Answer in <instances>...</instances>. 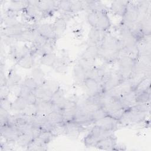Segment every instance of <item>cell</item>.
<instances>
[{
	"label": "cell",
	"instance_id": "cell-50",
	"mask_svg": "<svg viewBox=\"0 0 151 151\" xmlns=\"http://www.w3.org/2000/svg\"><path fill=\"white\" fill-rule=\"evenodd\" d=\"M10 89L11 88L9 87L7 85L1 86V88H0L1 100L8 99V96L10 94Z\"/></svg>",
	"mask_w": 151,
	"mask_h": 151
},
{
	"label": "cell",
	"instance_id": "cell-1",
	"mask_svg": "<svg viewBox=\"0 0 151 151\" xmlns=\"http://www.w3.org/2000/svg\"><path fill=\"white\" fill-rule=\"evenodd\" d=\"M98 57L109 63L117 60L122 49L119 38L111 34H104L100 42Z\"/></svg>",
	"mask_w": 151,
	"mask_h": 151
},
{
	"label": "cell",
	"instance_id": "cell-33",
	"mask_svg": "<svg viewBox=\"0 0 151 151\" xmlns=\"http://www.w3.org/2000/svg\"><path fill=\"white\" fill-rule=\"evenodd\" d=\"M31 77L36 81L38 85H42L45 80V73L40 67H34L31 73Z\"/></svg>",
	"mask_w": 151,
	"mask_h": 151
},
{
	"label": "cell",
	"instance_id": "cell-36",
	"mask_svg": "<svg viewBox=\"0 0 151 151\" xmlns=\"http://www.w3.org/2000/svg\"><path fill=\"white\" fill-rule=\"evenodd\" d=\"M27 105L28 103L25 99L18 96L16 99L14 101V102L12 103L11 110L20 113L24 110Z\"/></svg>",
	"mask_w": 151,
	"mask_h": 151
},
{
	"label": "cell",
	"instance_id": "cell-30",
	"mask_svg": "<svg viewBox=\"0 0 151 151\" xmlns=\"http://www.w3.org/2000/svg\"><path fill=\"white\" fill-rule=\"evenodd\" d=\"M86 71L78 64H76L73 70V77L74 80L77 83H83L86 79Z\"/></svg>",
	"mask_w": 151,
	"mask_h": 151
},
{
	"label": "cell",
	"instance_id": "cell-28",
	"mask_svg": "<svg viewBox=\"0 0 151 151\" xmlns=\"http://www.w3.org/2000/svg\"><path fill=\"white\" fill-rule=\"evenodd\" d=\"M52 27L57 37L61 35L67 28V21L62 17L56 18L55 20Z\"/></svg>",
	"mask_w": 151,
	"mask_h": 151
},
{
	"label": "cell",
	"instance_id": "cell-12",
	"mask_svg": "<svg viewBox=\"0 0 151 151\" xmlns=\"http://www.w3.org/2000/svg\"><path fill=\"white\" fill-rule=\"evenodd\" d=\"M116 137L113 134L100 140L96 147L101 150H114L117 145Z\"/></svg>",
	"mask_w": 151,
	"mask_h": 151
},
{
	"label": "cell",
	"instance_id": "cell-47",
	"mask_svg": "<svg viewBox=\"0 0 151 151\" xmlns=\"http://www.w3.org/2000/svg\"><path fill=\"white\" fill-rule=\"evenodd\" d=\"M20 113H24L26 115L29 116H34V115L37 114L38 113L37 104H28L26 106V107L24 109V110Z\"/></svg>",
	"mask_w": 151,
	"mask_h": 151
},
{
	"label": "cell",
	"instance_id": "cell-22",
	"mask_svg": "<svg viewBox=\"0 0 151 151\" xmlns=\"http://www.w3.org/2000/svg\"><path fill=\"white\" fill-rule=\"evenodd\" d=\"M36 104L38 110L37 114H38L47 116L49 113L54 110V104L51 100L38 101Z\"/></svg>",
	"mask_w": 151,
	"mask_h": 151
},
{
	"label": "cell",
	"instance_id": "cell-29",
	"mask_svg": "<svg viewBox=\"0 0 151 151\" xmlns=\"http://www.w3.org/2000/svg\"><path fill=\"white\" fill-rule=\"evenodd\" d=\"M37 99V102L41 101L50 100L52 94L49 93L43 87L42 85H38L33 91Z\"/></svg>",
	"mask_w": 151,
	"mask_h": 151
},
{
	"label": "cell",
	"instance_id": "cell-4",
	"mask_svg": "<svg viewBox=\"0 0 151 151\" xmlns=\"http://www.w3.org/2000/svg\"><path fill=\"white\" fill-rule=\"evenodd\" d=\"M140 11L137 4L129 1L126 10L123 17V24L129 25L138 21L140 17Z\"/></svg>",
	"mask_w": 151,
	"mask_h": 151
},
{
	"label": "cell",
	"instance_id": "cell-9",
	"mask_svg": "<svg viewBox=\"0 0 151 151\" xmlns=\"http://www.w3.org/2000/svg\"><path fill=\"white\" fill-rule=\"evenodd\" d=\"M83 84L85 86L88 96H94L102 93L100 83L94 79L86 78Z\"/></svg>",
	"mask_w": 151,
	"mask_h": 151
},
{
	"label": "cell",
	"instance_id": "cell-44",
	"mask_svg": "<svg viewBox=\"0 0 151 151\" xmlns=\"http://www.w3.org/2000/svg\"><path fill=\"white\" fill-rule=\"evenodd\" d=\"M10 116H11V114H9L8 110H7L1 107H0L1 126L6 125L8 123Z\"/></svg>",
	"mask_w": 151,
	"mask_h": 151
},
{
	"label": "cell",
	"instance_id": "cell-10",
	"mask_svg": "<svg viewBox=\"0 0 151 151\" xmlns=\"http://www.w3.org/2000/svg\"><path fill=\"white\" fill-rule=\"evenodd\" d=\"M51 100L54 104V110L62 111L64 109L68 99L65 97L63 90L60 88L52 95Z\"/></svg>",
	"mask_w": 151,
	"mask_h": 151
},
{
	"label": "cell",
	"instance_id": "cell-41",
	"mask_svg": "<svg viewBox=\"0 0 151 151\" xmlns=\"http://www.w3.org/2000/svg\"><path fill=\"white\" fill-rule=\"evenodd\" d=\"M90 114V118L92 121V123H94L97 121L107 116V112L103 108H100L97 110L93 113H91Z\"/></svg>",
	"mask_w": 151,
	"mask_h": 151
},
{
	"label": "cell",
	"instance_id": "cell-45",
	"mask_svg": "<svg viewBox=\"0 0 151 151\" xmlns=\"http://www.w3.org/2000/svg\"><path fill=\"white\" fill-rule=\"evenodd\" d=\"M84 4L81 1H70L71 12H77L83 9Z\"/></svg>",
	"mask_w": 151,
	"mask_h": 151
},
{
	"label": "cell",
	"instance_id": "cell-13",
	"mask_svg": "<svg viewBox=\"0 0 151 151\" xmlns=\"http://www.w3.org/2000/svg\"><path fill=\"white\" fill-rule=\"evenodd\" d=\"M111 27V22L106 11L98 12V19L96 27L101 31H106Z\"/></svg>",
	"mask_w": 151,
	"mask_h": 151
},
{
	"label": "cell",
	"instance_id": "cell-18",
	"mask_svg": "<svg viewBox=\"0 0 151 151\" xmlns=\"http://www.w3.org/2000/svg\"><path fill=\"white\" fill-rule=\"evenodd\" d=\"M37 31L35 28H27L22 31L19 35L15 37L18 41L28 42H32L37 35Z\"/></svg>",
	"mask_w": 151,
	"mask_h": 151
},
{
	"label": "cell",
	"instance_id": "cell-15",
	"mask_svg": "<svg viewBox=\"0 0 151 151\" xmlns=\"http://www.w3.org/2000/svg\"><path fill=\"white\" fill-rule=\"evenodd\" d=\"M119 123V122L118 120L108 116L95 123V124L100 126L104 129L111 132H113L116 129H117Z\"/></svg>",
	"mask_w": 151,
	"mask_h": 151
},
{
	"label": "cell",
	"instance_id": "cell-35",
	"mask_svg": "<svg viewBox=\"0 0 151 151\" xmlns=\"http://www.w3.org/2000/svg\"><path fill=\"white\" fill-rule=\"evenodd\" d=\"M42 85L45 89L52 95L60 88L59 83L53 79L45 80Z\"/></svg>",
	"mask_w": 151,
	"mask_h": 151
},
{
	"label": "cell",
	"instance_id": "cell-16",
	"mask_svg": "<svg viewBox=\"0 0 151 151\" xmlns=\"http://www.w3.org/2000/svg\"><path fill=\"white\" fill-rule=\"evenodd\" d=\"M24 13L27 18L33 19H38L43 14L38 9L35 5V1H28V5L24 10Z\"/></svg>",
	"mask_w": 151,
	"mask_h": 151
},
{
	"label": "cell",
	"instance_id": "cell-39",
	"mask_svg": "<svg viewBox=\"0 0 151 151\" xmlns=\"http://www.w3.org/2000/svg\"><path fill=\"white\" fill-rule=\"evenodd\" d=\"M136 103H149L150 99V88L146 90L136 91Z\"/></svg>",
	"mask_w": 151,
	"mask_h": 151
},
{
	"label": "cell",
	"instance_id": "cell-32",
	"mask_svg": "<svg viewBox=\"0 0 151 151\" xmlns=\"http://www.w3.org/2000/svg\"><path fill=\"white\" fill-rule=\"evenodd\" d=\"M21 79L22 77L20 74L17 73L15 71L11 70L6 77V85L10 88L14 87V86L18 85L19 82L21 81Z\"/></svg>",
	"mask_w": 151,
	"mask_h": 151
},
{
	"label": "cell",
	"instance_id": "cell-38",
	"mask_svg": "<svg viewBox=\"0 0 151 151\" xmlns=\"http://www.w3.org/2000/svg\"><path fill=\"white\" fill-rule=\"evenodd\" d=\"M28 5V1H12L10 2L8 10L18 12L24 10Z\"/></svg>",
	"mask_w": 151,
	"mask_h": 151
},
{
	"label": "cell",
	"instance_id": "cell-19",
	"mask_svg": "<svg viewBox=\"0 0 151 151\" xmlns=\"http://www.w3.org/2000/svg\"><path fill=\"white\" fill-rule=\"evenodd\" d=\"M72 121L82 126H88L92 123V121L90 118V114L86 113L79 109H77V111Z\"/></svg>",
	"mask_w": 151,
	"mask_h": 151
},
{
	"label": "cell",
	"instance_id": "cell-21",
	"mask_svg": "<svg viewBox=\"0 0 151 151\" xmlns=\"http://www.w3.org/2000/svg\"><path fill=\"white\" fill-rule=\"evenodd\" d=\"M99 50V46L98 45L90 44L83 51L81 55L80 58L89 60H95V59L98 57Z\"/></svg>",
	"mask_w": 151,
	"mask_h": 151
},
{
	"label": "cell",
	"instance_id": "cell-2",
	"mask_svg": "<svg viewBox=\"0 0 151 151\" xmlns=\"http://www.w3.org/2000/svg\"><path fill=\"white\" fill-rule=\"evenodd\" d=\"M137 59L120 52L117 58L119 63L118 71L124 80H127L132 74Z\"/></svg>",
	"mask_w": 151,
	"mask_h": 151
},
{
	"label": "cell",
	"instance_id": "cell-52",
	"mask_svg": "<svg viewBox=\"0 0 151 151\" xmlns=\"http://www.w3.org/2000/svg\"><path fill=\"white\" fill-rule=\"evenodd\" d=\"M1 107L9 111L11 110L12 103L8 100V99H2L1 100Z\"/></svg>",
	"mask_w": 151,
	"mask_h": 151
},
{
	"label": "cell",
	"instance_id": "cell-27",
	"mask_svg": "<svg viewBox=\"0 0 151 151\" xmlns=\"http://www.w3.org/2000/svg\"><path fill=\"white\" fill-rule=\"evenodd\" d=\"M65 134L70 136H77L83 130L84 126H81L80 124L71 121L65 123Z\"/></svg>",
	"mask_w": 151,
	"mask_h": 151
},
{
	"label": "cell",
	"instance_id": "cell-51",
	"mask_svg": "<svg viewBox=\"0 0 151 151\" xmlns=\"http://www.w3.org/2000/svg\"><path fill=\"white\" fill-rule=\"evenodd\" d=\"M28 104H36L37 102V99L35 95L33 92L29 93L25 97Z\"/></svg>",
	"mask_w": 151,
	"mask_h": 151
},
{
	"label": "cell",
	"instance_id": "cell-17",
	"mask_svg": "<svg viewBox=\"0 0 151 151\" xmlns=\"http://www.w3.org/2000/svg\"><path fill=\"white\" fill-rule=\"evenodd\" d=\"M88 134L98 142L100 140L111 134L112 133L111 132L104 129L100 126L95 124L90 130Z\"/></svg>",
	"mask_w": 151,
	"mask_h": 151
},
{
	"label": "cell",
	"instance_id": "cell-43",
	"mask_svg": "<svg viewBox=\"0 0 151 151\" xmlns=\"http://www.w3.org/2000/svg\"><path fill=\"white\" fill-rule=\"evenodd\" d=\"M87 19L88 23L90 25L91 27H96L97 19H98V12L90 11L87 15Z\"/></svg>",
	"mask_w": 151,
	"mask_h": 151
},
{
	"label": "cell",
	"instance_id": "cell-11",
	"mask_svg": "<svg viewBox=\"0 0 151 151\" xmlns=\"http://www.w3.org/2000/svg\"><path fill=\"white\" fill-rule=\"evenodd\" d=\"M35 30L37 33L47 40H55L57 36L54 31L52 25L50 24H42L36 26Z\"/></svg>",
	"mask_w": 151,
	"mask_h": 151
},
{
	"label": "cell",
	"instance_id": "cell-49",
	"mask_svg": "<svg viewBox=\"0 0 151 151\" xmlns=\"http://www.w3.org/2000/svg\"><path fill=\"white\" fill-rule=\"evenodd\" d=\"M4 24L5 27H10L13 26L17 24H18L21 23L16 17H10V16H6L4 20Z\"/></svg>",
	"mask_w": 151,
	"mask_h": 151
},
{
	"label": "cell",
	"instance_id": "cell-7",
	"mask_svg": "<svg viewBox=\"0 0 151 151\" xmlns=\"http://www.w3.org/2000/svg\"><path fill=\"white\" fill-rule=\"evenodd\" d=\"M77 103L73 101L67 100L64 109L61 111L64 119V123H67L72 121L77 111Z\"/></svg>",
	"mask_w": 151,
	"mask_h": 151
},
{
	"label": "cell",
	"instance_id": "cell-46",
	"mask_svg": "<svg viewBox=\"0 0 151 151\" xmlns=\"http://www.w3.org/2000/svg\"><path fill=\"white\" fill-rule=\"evenodd\" d=\"M94 61L80 58L77 64L80 65L86 71H87L94 67Z\"/></svg>",
	"mask_w": 151,
	"mask_h": 151
},
{
	"label": "cell",
	"instance_id": "cell-24",
	"mask_svg": "<svg viewBox=\"0 0 151 151\" xmlns=\"http://www.w3.org/2000/svg\"><path fill=\"white\" fill-rule=\"evenodd\" d=\"M107 71L103 67H94L86 71V78H90L98 81L99 83Z\"/></svg>",
	"mask_w": 151,
	"mask_h": 151
},
{
	"label": "cell",
	"instance_id": "cell-20",
	"mask_svg": "<svg viewBox=\"0 0 151 151\" xmlns=\"http://www.w3.org/2000/svg\"><path fill=\"white\" fill-rule=\"evenodd\" d=\"M106 31H101L98 28L95 27H91L88 34V40L90 44L98 45L99 42H101Z\"/></svg>",
	"mask_w": 151,
	"mask_h": 151
},
{
	"label": "cell",
	"instance_id": "cell-23",
	"mask_svg": "<svg viewBox=\"0 0 151 151\" xmlns=\"http://www.w3.org/2000/svg\"><path fill=\"white\" fill-rule=\"evenodd\" d=\"M119 99L124 109L130 108L137 104L136 101V93L134 90L123 95Z\"/></svg>",
	"mask_w": 151,
	"mask_h": 151
},
{
	"label": "cell",
	"instance_id": "cell-42",
	"mask_svg": "<svg viewBox=\"0 0 151 151\" xmlns=\"http://www.w3.org/2000/svg\"><path fill=\"white\" fill-rule=\"evenodd\" d=\"M21 85L25 86L27 88H28L31 91H34V90L38 87V84L36 83V81L32 78L28 77L25 78L21 83Z\"/></svg>",
	"mask_w": 151,
	"mask_h": 151
},
{
	"label": "cell",
	"instance_id": "cell-14",
	"mask_svg": "<svg viewBox=\"0 0 151 151\" xmlns=\"http://www.w3.org/2000/svg\"><path fill=\"white\" fill-rule=\"evenodd\" d=\"M35 5L43 14H50L55 8H57V1H35Z\"/></svg>",
	"mask_w": 151,
	"mask_h": 151
},
{
	"label": "cell",
	"instance_id": "cell-31",
	"mask_svg": "<svg viewBox=\"0 0 151 151\" xmlns=\"http://www.w3.org/2000/svg\"><path fill=\"white\" fill-rule=\"evenodd\" d=\"M17 65L22 68L29 69L33 67L34 64V58L29 53L21 57L17 61Z\"/></svg>",
	"mask_w": 151,
	"mask_h": 151
},
{
	"label": "cell",
	"instance_id": "cell-40",
	"mask_svg": "<svg viewBox=\"0 0 151 151\" xmlns=\"http://www.w3.org/2000/svg\"><path fill=\"white\" fill-rule=\"evenodd\" d=\"M33 141L32 137L27 133H21L15 142L22 147H28Z\"/></svg>",
	"mask_w": 151,
	"mask_h": 151
},
{
	"label": "cell",
	"instance_id": "cell-48",
	"mask_svg": "<svg viewBox=\"0 0 151 151\" xmlns=\"http://www.w3.org/2000/svg\"><path fill=\"white\" fill-rule=\"evenodd\" d=\"M57 8L62 10L64 12H71L70 11V1H57Z\"/></svg>",
	"mask_w": 151,
	"mask_h": 151
},
{
	"label": "cell",
	"instance_id": "cell-3",
	"mask_svg": "<svg viewBox=\"0 0 151 151\" xmlns=\"http://www.w3.org/2000/svg\"><path fill=\"white\" fill-rule=\"evenodd\" d=\"M147 113L140 112L128 108L125 110L123 116L119 120L121 124H136L143 122L146 118Z\"/></svg>",
	"mask_w": 151,
	"mask_h": 151
},
{
	"label": "cell",
	"instance_id": "cell-8",
	"mask_svg": "<svg viewBox=\"0 0 151 151\" xmlns=\"http://www.w3.org/2000/svg\"><path fill=\"white\" fill-rule=\"evenodd\" d=\"M30 28H32L31 25H28L27 24L22 22L13 26L5 27L1 31V37H16L24 29Z\"/></svg>",
	"mask_w": 151,
	"mask_h": 151
},
{
	"label": "cell",
	"instance_id": "cell-5",
	"mask_svg": "<svg viewBox=\"0 0 151 151\" xmlns=\"http://www.w3.org/2000/svg\"><path fill=\"white\" fill-rule=\"evenodd\" d=\"M120 41L122 44V49H126L137 45V41L130 29L126 25L122 24L120 30Z\"/></svg>",
	"mask_w": 151,
	"mask_h": 151
},
{
	"label": "cell",
	"instance_id": "cell-34",
	"mask_svg": "<svg viewBox=\"0 0 151 151\" xmlns=\"http://www.w3.org/2000/svg\"><path fill=\"white\" fill-rule=\"evenodd\" d=\"M48 120L52 125L61 124L64 123L63 116L61 111L54 110L49 113L47 116Z\"/></svg>",
	"mask_w": 151,
	"mask_h": 151
},
{
	"label": "cell",
	"instance_id": "cell-25",
	"mask_svg": "<svg viewBox=\"0 0 151 151\" xmlns=\"http://www.w3.org/2000/svg\"><path fill=\"white\" fill-rule=\"evenodd\" d=\"M129 1H115L111 2L110 9L116 15L123 17L126 12Z\"/></svg>",
	"mask_w": 151,
	"mask_h": 151
},
{
	"label": "cell",
	"instance_id": "cell-37",
	"mask_svg": "<svg viewBox=\"0 0 151 151\" xmlns=\"http://www.w3.org/2000/svg\"><path fill=\"white\" fill-rule=\"evenodd\" d=\"M57 60L55 53H50L42 55L40 58V63L43 65L47 67H52Z\"/></svg>",
	"mask_w": 151,
	"mask_h": 151
},
{
	"label": "cell",
	"instance_id": "cell-6",
	"mask_svg": "<svg viewBox=\"0 0 151 151\" xmlns=\"http://www.w3.org/2000/svg\"><path fill=\"white\" fill-rule=\"evenodd\" d=\"M21 134L18 128L15 126L4 125L1 126V136L6 142H15Z\"/></svg>",
	"mask_w": 151,
	"mask_h": 151
},
{
	"label": "cell",
	"instance_id": "cell-26",
	"mask_svg": "<svg viewBox=\"0 0 151 151\" xmlns=\"http://www.w3.org/2000/svg\"><path fill=\"white\" fill-rule=\"evenodd\" d=\"M138 23L145 35H150V13L140 14Z\"/></svg>",
	"mask_w": 151,
	"mask_h": 151
}]
</instances>
